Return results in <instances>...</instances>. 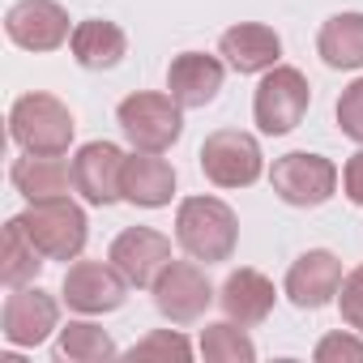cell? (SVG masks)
Returning <instances> with one entry per match:
<instances>
[{"label":"cell","instance_id":"cell-12","mask_svg":"<svg viewBox=\"0 0 363 363\" xmlns=\"http://www.w3.org/2000/svg\"><path fill=\"white\" fill-rule=\"evenodd\" d=\"M5 35L26 52H56L69 35V13L56 0H18L5 13Z\"/></svg>","mask_w":363,"mask_h":363},{"label":"cell","instance_id":"cell-26","mask_svg":"<svg viewBox=\"0 0 363 363\" xmlns=\"http://www.w3.org/2000/svg\"><path fill=\"white\" fill-rule=\"evenodd\" d=\"M337 128H342V137L363 145V77L342 90V99H337Z\"/></svg>","mask_w":363,"mask_h":363},{"label":"cell","instance_id":"cell-20","mask_svg":"<svg viewBox=\"0 0 363 363\" xmlns=\"http://www.w3.org/2000/svg\"><path fill=\"white\" fill-rule=\"evenodd\" d=\"M73 60L82 69H116L128 52V39L116 22H103V18H90V22H77L73 26Z\"/></svg>","mask_w":363,"mask_h":363},{"label":"cell","instance_id":"cell-1","mask_svg":"<svg viewBox=\"0 0 363 363\" xmlns=\"http://www.w3.org/2000/svg\"><path fill=\"white\" fill-rule=\"evenodd\" d=\"M175 240L193 261H231L235 244H240V223H235V210L218 197H189L179 201V214H175Z\"/></svg>","mask_w":363,"mask_h":363},{"label":"cell","instance_id":"cell-23","mask_svg":"<svg viewBox=\"0 0 363 363\" xmlns=\"http://www.w3.org/2000/svg\"><path fill=\"white\" fill-rule=\"evenodd\" d=\"M56 354L69 359V363H103L116 354V342L107 329L90 325V320H69L60 329V342H56Z\"/></svg>","mask_w":363,"mask_h":363},{"label":"cell","instance_id":"cell-19","mask_svg":"<svg viewBox=\"0 0 363 363\" xmlns=\"http://www.w3.org/2000/svg\"><path fill=\"white\" fill-rule=\"evenodd\" d=\"M13 189L35 206V201H56L69 197L73 189V162H65L60 154H26L13 162Z\"/></svg>","mask_w":363,"mask_h":363},{"label":"cell","instance_id":"cell-10","mask_svg":"<svg viewBox=\"0 0 363 363\" xmlns=\"http://www.w3.org/2000/svg\"><path fill=\"white\" fill-rule=\"evenodd\" d=\"M65 303L73 312H86V316H99V312H116L128 295V278L116 269V265H103V261H77L69 265L65 274V286H60Z\"/></svg>","mask_w":363,"mask_h":363},{"label":"cell","instance_id":"cell-6","mask_svg":"<svg viewBox=\"0 0 363 363\" xmlns=\"http://www.w3.org/2000/svg\"><path fill=\"white\" fill-rule=\"evenodd\" d=\"M22 227L30 231V240L39 244V252L48 261H73L86 248V214L82 206H73L69 197L56 201H35L26 214H18Z\"/></svg>","mask_w":363,"mask_h":363},{"label":"cell","instance_id":"cell-29","mask_svg":"<svg viewBox=\"0 0 363 363\" xmlns=\"http://www.w3.org/2000/svg\"><path fill=\"white\" fill-rule=\"evenodd\" d=\"M342 184H346V197H350L354 206H363V150L350 154V162H346V171H342Z\"/></svg>","mask_w":363,"mask_h":363},{"label":"cell","instance_id":"cell-4","mask_svg":"<svg viewBox=\"0 0 363 363\" xmlns=\"http://www.w3.org/2000/svg\"><path fill=\"white\" fill-rule=\"evenodd\" d=\"M308 103H312V86L299 69L291 65H274L261 86H257V99H252V116L261 124V133L269 137H282L291 133L303 116H308Z\"/></svg>","mask_w":363,"mask_h":363},{"label":"cell","instance_id":"cell-27","mask_svg":"<svg viewBox=\"0 0 363 363\" xmlns=\"http://www.w3.org/2000/svg\"><path fill=\"white\" fill-rule=\"evenodd\" d=\"M337 308H342V320H346L354 333H363V265L342 278V286H337Z\"/></svg>","mask_w":363,"mask_h":363},{"label":"cell","instance_id":"cell-15","mask_svg":"<svg viewBox=\"0 0 363 363\" xmlns=\"http://www.w3.org/2000/svg\"><path fill=\"white\" fill-rule=\"evenodd\" d=\"M167 90L179 107H206L223 90V60L206 52H179L167 69Z\"/></svg>","mask_w":363,"mask_h":363},{"label":"cell","instance_id":"cell-17","mask_svg":"<svg viewBox=\"0 0 363 363\" xmlns=\"http://www.w3.org/2000/svg\"><path fill=\"white\" fill-rule=\"evenodd\" d=\"M274 295H278V291H274V282H269L261 269H235V274L223 282L218 303H223L227 320L252 329V325H261V320L274 312Z\"/></svg>","mask_w":363,"mask_h":363},{"label":"cell","instance_id":"cell-25","mask_svg":"<svg viewBox=\"0 0 363 363\" xmlns=\"http://www.w3.org/2000/svg\"><path fill=\"white\" fill-rule=\"evenodd\" d=\"M128 359H193V346L184 333H175V329H154L150 337H141Z\"/></svg>","mask_w":363,"mask_h":363},{"label":"cell","instance_id":"cell-2","mask_svg":"<svg viewBox=\"0 0 363 363\" xmlns=\"http://www.w3.org/2000/svg\"><path fill=\"white\" fill-rule=\"evenodd\" d=\"M73 128V111L56 94H22L9 111V137L26 154H65Z\"/></svg>","mask_w":363,"mask_h":363},{"label":"cell","instance_id":"cell-28","mask_svg":"<svg viewBox=\"0 0 363 363\" xmlns=\"http://www.w3.org/2000/svg\"><path fill=\"white\" fill-rule=\"evenodd\" d=\"M316 359L320 363H342V359H363V342L350 333H325L316 342Z\"/></svg>","mask_w":363,"mask_h":363},{"label":"cell","instance_id":"cell-22","mask_svg":"<svg viewBox=\"0 0 363 363\" xmlns=\"http://www.w3.org/2000/svg\"><path fill=\"white\" fill-rule=\"evenodd\" d=\"M43 261L48 257L39 252V244L30 240V231L22 227V218H9L5 223V244H0V278H5V286L9 291L30 286L39 278Z\"/></svg>","mask_w":363,"mask_h":363},{"label":"cell","instance_id":"cell-5","mask_svg":"<svg viewBox=\"0 0 363 363\" xmlns=\"http://www.w3.org/2000/svg\"><path fill=\"white\" fill-rule=\"evenodd\" d=\"M201 171L210 184L218 189H248L261 179L265 162H261V145L252 133L240 128H218L201 141Z\"/></svg>","mask_w":363,"mask_h":363},{"label":"cell","instance_id":"cell-7","mask_svg":"<svg viewBox=\"0 0 363 363\" xmlns=\"http://www.w3.org/2000/svg\"><path fill=\"white\" fill-rule=\"evenodd\" d=\"M269 184H274V193H278L286 206L312 210V206H325V201L333 197V189H337V167H333L329 158H320V154L295 150V154L274 158Z\"/></svg>","mask_w":363,"mask_h":363},{"label":"cell","instance_id":"cell-18","mask_svg":"<svg viewBox=\"0 0 363 363\" xmlns=\"http://www.w3.org/2000/svg\"><path fill=\"white\" fill-rule=\"evenodd\" d=\"M171 193H175V171L167 158L145 150L124 158V201L141 210H158V206H171Z\"/></svg>","mask_w":363,"mask_h":363},{"label":"cell","instance_id":"cell-24","mask_svg":"<svg viewBox=\"0 0 363 363\" xmlns=\"http://www.w3.org/2000/svg\"><path fill=\"white\" fill-rule=\"evenodd\" d=\"M201 354L210 363H252L257 359V346L248 342L244 325L223 320V325H206L201 329Z\"/></svg>","mask_w":363,"mask_h":363},{"label":"cell","instance_id":"cell-21","mask_svg":"<svg viewBox=\"0 0 363 363\" xmlns=\"http://www.w3.org/2000/svg\"><path fill=\"white\" fill-rule=\"evenodd\" d=\"M316 52L329 69H363V13H333L316 35Z\"/></svg>","mask_w":363,"mask_h":363},{"label":"cell","instance_id":"cell-16","mask_svg":"<svg viewBox=\"0 0 363 363\" xmlns=\"http://www.w3.org/2000/svg\"><path fill=\"white\" fill-rule=\"evenodd\" d=\"M218 56H227V65L235 73H269L282 56V39L261 22H240V26L223 30Z\"/></svg>","mask_w":363,"mask_h":363},{"label":"cell","instance_id":"cell-14","mask_svg":"<svg viewBox=\"0 0 363 363\" xmlns=\"http://www.w3.org/2000/svg\"><path fill=\"white\" fill-rule=\"evenodd\" d=\"M337 286H342V261L329 248H308L286 269V299L303 312H316L329 299H337Z\"/></svg>","mask_w":363,"mask_h":363},{"label":"cell","instance_id":"cell-9","mask_svg":"<svg viewBox=\"0 0 363 363\" xmlns=\"http://www.w3.org/2000/svg\"><path fill=\"white\" fill-rule=\"evenodd\" d=\"M124 150L111 141H90L73 158V189L90 206H116L124 201Z\"/></svg>","mask_w":363,"mask_h":363},{"label":"cell","instance_id":"cell-11","mask_svg":"<svg viewBox=\"0 0 363 363\" xmlns=\"http://www.w3.org/2000/svg\"><path fill=\"white\" fill-rule=\"evenodd\" d=\"M107 261L128 278V286H154L158 274L171 265V240L154 227H128L111 240Z\"/></svg>","mask_w":363,"mask_h":363},{"label":"cell","instance_id":"cell-3","mask_svg":"<svg viewBox=\"0 0 363 363\" xmlns=\"http://www.w3.org/2000/svg\"><path fill=\"white\" fill-rule=\"evenodd\" d=\"M171 94H150V90H137L128 94L120 107H116V120L124 128V137L133 141V150H145V154H162L179 141L184 133V116Z\"/></svg>","mask_w":363,"mask_h":363},{"label":"cell","instance_id":"cell-13","mask_svg":"<svg viewBox=\"0 0 363 363\" xmlns=\"http://www.w3.org/2000/svg\"><path fill=\"white\" fill-rule=\"evenodd\" d=\"M56 320H60V303L48 291H39V286H18L5 299V316H0L9 346H39V342H48Z\"/></svg>","mask_w":363,"mask_h":363},{"label":"cell","instance_id":"cell-8","mask_svg":"<svg viewBox=\"0 0 363 363\" xmlns=\"http://www.w3.org/2000/svg\"><path fill=\"white\" fill-rule=\"evenodd\" d=\"M150 291H154V308L171 325H193L214 303V286H210V278L193 261H171Z\"/></svg>","mask_w":363,"mask_h":363}]
</instances>
